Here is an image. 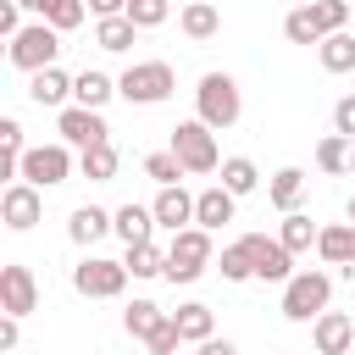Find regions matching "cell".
Wrapping results in <instances>:
<instances>
[{
	"label": "cell",
	"mask_w": 355,
	"mask_h": 355,
	"mask_svg": "<svg viewBox=\"0 0 355 355\" xmlns=\"http://www.w3.org/2000/svg\"><path fill=\"white\" fill-rule=\"evenodd\" d=\"M194 116L211 128V133H227L239 116H244V94L227 72H205L200 89H194Z\"/></svg>",
	"instance_id": "cell-1"
},
{
	"label": "cell",
	"mask_w": 355,
	"mask_h": 355,
	"mask_svg": "<svg viewBox=\"0 0 355 355\" xmlns=\"http://www.w3.org/2000/svg\"><path fill=\"white\" fill-rule=\"evenodd\" d=\"M211 261H216L211 233H205V227H183V233H172V244H166V283H194V277H205Z\"/></svg>",
	"instance_id": "cell-2"
},
{
	"label": "cell",
	"mask_w": 355,
	"mask_h": 355,
	"mask_svg": "<svg viewBox=\"0 0 355 355\" xmlns=\"http://www.w3.org/2000/svg\"><path fill=\"white\" fill-rule=\"evenodd\" d=\"M178 161H183V172L189 178H205V172H216L222 166V155H216V133L200 122V116H189V122H178L172 128V144H166Z\"/></svg>",
	"instance_id": "cell-3"
},
{
	"label": "cell",
	"mask_w": 355,
	"mask_h": 355,
	"mask_svg": "<svg viewBox=\"0 0 355 355\" xmlns=\"http://www.w3.org/2000/svg\"><path fill=\"white\" fill-rule=\"evenodd\" d=\"M55 55H61V33L50 28V22H28L11 44H6V61L17 67V72H44V67H55Z\"/></svg>",
	"instance_id": "cell-4"
},
{
	"label": "cell",
	"mask_w": 355,
	"mask_h": 355,
	"mask_svg": "<svg viewBox=\"0 0 355 355\" xmlns=\"http://www.w3.org/2000/svg\"><path fill=\"white\" fill-rule=\"evenodd\" d=\"M172 89H178V72H172L166 61H133V67L116 78V94H122L128 105H161Z\"/></svg>",
	"instance_id": "cell-5"
},
{
	"label": "cell",
	"mask_w": 355,
	"mask_h": 355,
	"mask_svg": "<svg viewBox=\"0 0 355 355\" xmlns=\"http://www.w3.org/2000/svg\"><path fill=\"white\" fill-rule=\"evenodd\" d=\"M333 300V277L327 272H294L283 283V316L288 322H316Z\"/></svg>",
	"instance_id": "cell-6"
},
{
	"label": "cell",
	"mask_w": 355,
	"mask_h": 355,
	"mask_svg": "<svg viewBox=\"0 0 355 355\" xmlns=\"http://www.w3.org/2000/svg\"><path fill=\"white\" fill-rule=\"evenodd\" d=\"M72 144H28V155H22V172H17V183H33V189H55V183H67L72 178Z\"/></svg>",
	"instance_id": "cell-7"
},
{
	"label": "cell",
	"mask_w": 355,
	"mask_h": 355,
	"mask_svg": "<svg viewBox=\"0 0 355 355\" xmlns=\"http://www.w3.org/2000/svg\"><path fill=\"white\" fill-rule=\"evenodd\" d=\"M72 288H78L83 300H116V294L128 288V266H122V261H105V255H83V261L72 266Z\"/></svg>",
	"instance_id": "cell-8"
},
{
	"label": "cell",
	"mask_w": 355,
	"mask_h": 355,
	"mask_svg": "<svg viewBox=\"0 0 355 355\" xmlns=\"http://www.w3.org/2000/svg\"><path fill=\"white\" fill-rule=\"evenodd\" d=\"M55 133H61V144H72L78 155H83V150H94V144H111L105 116H100V111H89V105H67V111H55Z\"/></svg>",
	"instance_id": "cell-9"
},
{
	"label": "cell",
	"mask_w": 355,
	"mask_h": 355,
	"mask_svg": "<svg viewBox=\"0 0 355 355\" xmlns=\"http://www.w3.org/2000/svg\"><path fill=\"white\" fill-rule=\"evenodd\" d=\"M239 244L250 250V266H255V277H261V283H288V277H294V255L283 250V239H266V233H244Z\"/></svg>",
	"instance_id": "cell-10"
},
{
	"label": "cell",
	"mask_w": 355,
	"mask_h": 355,
	"mask_svg": "<svg viewBox=\"0 0 355 355\" xmlns=\"http://www.w3.org/2000/svg\"><path fill=\"white\" fill-rule=\"evenodd\" d=\"M39 216H44V189H33V183H6L0 189V222L11 233H28Z\"/></svg>",
	"instance_id": "cell-11"
},
{
	"label": "cell",
	"mask_w": 355,
	"mask_h": 355,
	"mask_svg": "<svg viewBox=\"0 0 355 355\" xmlns=\"http://www.w3.org/2000/svg\"><path fill=\"white\" fill-rule=\"evenodd\" d=\"M0 311H6V316H28V311H39L33 266H22V261H6V266H0Z\"/></svg>",
	"instance_id": "cell-12"
},
{
	"label": "cell",
	"mask_w": 355,
	"mask_h": 355,
	"mask_svg": "<svg viewBox=\"0 0 355 355\" xmlns=\"http://www.w3.org/2000/svg\"><path fill=\"white\" fill-rule=\"evenodd\" d=\"M311 349L316 355H355V316L349 311H322L311 322Z\"/></svg>",
	"instance_id": "cell-13"
},
{
	"label": "cell",
	"mask_w": 355,
	"mask_h": 355,
	"mask_svg": "<svg viewBox=\"0 0 355 355\" xmlns=\"http://www.w3.org/2000/svg\"><path fill=\"white\" fill-rule=\"evenodd\" d=\"M150 211H155V227H166V233H183V227H194V194H189L183 183L161 189V194L150 200Z\"/></svg>",
	"instance_id": "cell-14"
},
{
	"label": "cell",
	"mask_w": 355,
	"mask_h": 355,
	"mask_svg": "<svg viewBox=\"0 0 355 355\" xmlns=\"http://www.w3.org/2000/svg\"><path fill=\"white\" fill-rule=\"evenodd\" d=\"M105 233H116V216H111L105 205H78V211H72V222H67V239H72V244H83V250H89V244H100Z\"/></svg>",
	"instance_id": "cell-15"
},
{
	"label": "cell",
	"mask_w": 355,
	"mask_h": 355,
	"mask_svg": "<svg viewBox=\"0 0 355 355\" xmlns=\"http://www.w3.org/2000/svg\"><path fill=\"white\" fill-rule=\"evenodd\" d=\"M28 100H33V105H50V111H67V100H72V78H67L61 67L33 72V78H28Z\"/></svg>",
	"instance_id": "cell-16"
},
{
	"label": "cell",
	"mask_w": 355,
	"mask_h": 355,
	"mask_svg": "<svg viewBox=\"0 0 355 355\" xmlns=\"http://www.w3.org/2000/svg\"><path fill=\"white\" fill-rule=\"evenodd\" d=\"M116 100V78L111 72H100V67H89V72H78L72 78V105H89V111H105Z\"/></svg>",
	"instance_id": "cell-17"
},
{
	"label": "cell",
	"mask_w": 355,
	"mask_h": 355,
	"mask_svg": "<svg viewBox=\"0 0 355 355\" xmlns=\"http://www.w3.org/2000/svg\"><path fill=\"white\" fill-rule=\"evenodd\" d=\"M233 205H239V200H233V194H227L222 183H211V189H200V194H194V227H205V233H216L222 222H233Z\"/></svg>",
	"instance_id": "cell-18"
},
{
	"label": "cell",
	"mask_w": 355,
	"mask_h": 355,
	"mask_svg": "<svg viewBox=\"0 0 355 355\" xmlns=\"http://www.w3.org/2000/svg\"><path fill=\"white\" fill-rule=\"evenodd\" d=\"M178 28H183V39L205 44V39H216V33H222V11H216L211 0H189V6L178 11Z\"/></svg>",
	"instance_id": "cell-19"
},
{
	"label": "cell",
	"mask_w": 355,
	"mask_h": 355,
	"mask_svg": "<svg viewBox=\"0 0 355 355\" xmlns=\"http://www.w3.org/2000/svg\"><path fill=\"white\" fill-rule=\"evenodd\" d=\"M111 216H116V239H122V244H155V211H150V205H133V200H128V205H116Z\"/></svg>",
	"instance_id": "cell-20"
},
{
	"label": "cell",
	"mask_w": 355,
	"mask_h": 355,
	"mask_svg": "<svg viewBox=\"0 0 355 355\" xmlns=\"http://www.w3.org/2000/svg\"><path fill=\"white\" fill-rule=\"evenodd\" d=\"M172 322H178L183 344H205V338H216V316H211L205 300H183V305L172 311Z\"/></svg>",
	"instance_id": "cell-21"
},
{
	"label": "cell",
	"mask_w": 355,
	"mask_h": 355,
	"mask_svg": "<svg viewBox=\"0 0 355 355\" xmlns=\"http://www.w3.org/2000/svg\"><path fill=\"white\" fill-rule=\"evenodd\" d=\"M316 255L327 261V266H355V222H333V227H322V239H316Z\"/></svg>",
	"instance_id": "cell-22"
},
{
	"label": "cell",
	"mask_w": 355,
	"mask_h": 355,
	"mask_svg": "<svg viewBox=\"0 0 355 355\" xmlns=\"http://www.w3.org/2000/svg\"><path fill=\"white\" fill-rule=\"evenodd\" d=\"M216 172H222V189H227L233 200H244V194H255V189H261V166H255L250 155H227Z\"/></svg>",
	"instance_id": "cell-23"
},
{
	"label": "cell",
	"mask_w": 355,
	"mask_h": 355,
	"mask_svg": "<svg viewBox=\"0 0 355 355\" xmlns=\"http://www.w3.org/2000/svg\"><path fill=\"white\" fill-rule=\"evenodd\" d=\"M300 194H305V172H300V166H277L272 183H266V200L288 216V211H300Z\"/></svg>",
	"instance_id": "cell-24"
},
{
	"label": "cell",
	"mask_w": 355,
	"mask_h": 355,
	"mask_svg": "<svg viewBox=\"0 0 355 355\" xmlns=\"http://www.w3.org/2000/svg\"><path fill=\"white\" fill-rule=\"evenodd\" d=\"M277 239H283V250H288V255H305V250H316L322 227H316L305 211H288V216L277 222Z\"/></svg>",
	"instance_id": "cell-25"
},
{
	"label": "cell",
	"mask_w": 355,
	"mask_h": 355,
	"mask_svg": "<svg viewBox=\"0 0 355 355\" xmlns=\"http://www.w3.org/2000/svg\"><path fill=\"white\" fill-rule=\"evenodd\" d=\"M316 166L333 172V178L355 172V139H344V133H322V144H316Z\"/></svg>",
	"instance_id": "cell-26"
},
{
	"label": "cell",
	"mask_w": 355,
	"mask_h": 355,
	"mask_svg": "<svg viewBox=\"0 0 355 355\" xmlns=\"http://www.w3.org/2000/svg\"><path fill=\"white\" fill-rule=\"evenodd\" d=\"M133 39H139V28H133L128 17H100V22H94V44H100L105 55H122V50H133Z\"/></svg>",
	"instance_id": "cell-27"
},
{
	"label": "cell",
	"mask_w": 355,
	"mask_h": 355,
	"mask_svg": "<svg viewBox=\"0 0 355 355\" xmlns=\"http://www.w3.org/2000/svg\"><path fill=\"white\" fill-rule=\"evenodd\" d=\"M316 61L322 72H355V33H327L316 44Z\"/></svg>",
	"instance_id": "cell-28"
},
{
	"label": "cell",
	"mask_w": 355,
	"mask_h": 355,
	"mask_svg": "<svg viewBox=\"0 0 355 355\" xmlns=\"http://www.w3.org/2000/svg\"><path fill=\"white\" fill-rule=\"evenodd\" d=\"M116 166H122L116 144H94V150H83V155H78V172H83L89 183H111V178H116Z\"/></svg>",
	"instance_id": "cell-29"
},
{
	"label": "cell",
	"mask_w": 355,
	"mask_h": 355,
	"mask_svg": "<svg viewBox=\"0 0 355 355\" xmlns=\"http://www.w3.org/2000/svg\"><path fill=\"white\" fill-rule=\"evenodd\" d=\"M122 266H128V277H166V250L161 244H128Z\"/></svg>",
	"instance_id": "cell-30"
},
{
	"label": "cell",
	"mask_w": 355,
	"mask_h": 355,
	"mask_svg": "<svg viewBox=\"0 0 355 355\" xmlns=\"http://www.w3.org/2000/svg\"><path fill=\"white\" fill-rule=\"evenodd\" d=\"M166 316H172V311H161L155 300H133V305L122 311V327H128V333H133V338L144 344V338H150V333H155V327H161Z\"/></svg>",
	"instance_id": "cell-31"
},
{
	"label": "cell",
	"mask_w": 355,
	"mask_h": 355,
	"mask_svg": "<svg viewBox=\"0 0 355 355\" xmlns=\"http://www.w3.org/2000/svg\"><path fill=\"white\" fill-rule=\"evenodd\" d=\"M311 17H316V28H322V39H327V33H349L355 6H349V0H311Z\"/></svg>",
	"instance_id": "cell-32"
},
{
	"label": "cell",
	"mask_w": 355,
	"mask_h": 355,
	"mask_svg": "<svg viewBox=\"0 0 355 355\" xmlns=\"http://www.w3.org/2000/svg\"><path fill=\"white\" fill-rule=\"evenodd\" d=\"M283 39H288V44H322V28H316L311 6H294V11L283 17Z\"/></svg>",
	"instance_id": "cell-33"
},
{
	"label": "cell",
	"mask_w": 355,
	"mask_h": 355,
	"mask_svg": "<svg viewBox=\"0 0 355 355\" xmlns=\"http://www.w3.org/2000/svg\"><path fill=\"white\" fill-rule=\"evenodd\" d=\"M144 178H155L161 189H172V183H183L189 172H183V161H178L172 150H150V155H144Z\"/></svg>",
	"instance_id": "cell-34"
},
{
	"label": "cell",
	"mask_w": 355,
	"mask_h": 355,
	"mask_svg": "<svg viewBox=\"0 0 355 355\" xmlns=\"http://www.w3.org/2000/svg\"><path fill=\"white\" fill-rule=\"evenodd\" d=\"M83 17H89V0H50V11H44V22H50L55 33H72Z\"/></svg>",
	"instance_id": "cell-35"
},
{
	"label": "cell",
	"mask_w": 355,
	"mask_h": 355,
	"mask_svg": "<svg viewBox=\"0 0 355 355\" xmlns=\"http://www.w3.org/2000/svg\"><path fill=\"white\" fill-rule=\"evenodd\" d=\"M172 17V0H128V22L144 33V28H161Z\"/></svg>",
	"instance_id": "cell-36"
},
{
	"label": "cell",
	"mask_w": 355,
	"mask_h": 355,
	"mask_svg": "<svg viewBox=\"0 0 355 355\" xmlns=\"http://www.w3.org/2000/svg\"><path fill=\"white\" fill-rule=\"evenodd\" d=\"M216 266H222V277H227V283H250V277H255V266H250V250H244V244H222V261H216Z\"/></svg>",
	"instance_id": "cell-37"
},
{
	"label": "cell",
	"mask_w": 355,
	"mask_h": 355,
	"mask_svg": "<svg viewBox=\"0 0 355 355\" xmlns=\"http://www.w3.org/2000/svg\"><path fill=\"white\" fill-rule=\"evenodd\" d=\"M144 349H150V355H178V349H183V333H178V322L166 316V322H161V327L144 338Z\"/></svg>",
	"instance_id": "cell-38"
},
{
	"label": "cell",
	"mask_w": 355,
	"mask_h": 355,
	"mask_svg": "<svg viewBox=\"0 0 355 355\" xmlns=\"http://www.w3.org/2000/svg\"><path fill=\"white\" fill-rule=\"evenodd\" d=\"M333 133H344V139H355V94H344V100L333 105Z\"/></svg>",
	"instance_id": "cell-39"
},
{
	"label": "cell",
	"mask_w": 355,
	"mask_h": 355,
	"mask_svg": "<svg viewBox=\"0 0 355 355\" xmlns=\"http://www.w3.org/2000/svg\"><path fill=\"white\" fill-rule=\"evenodd\" d=\"M89 11H94V22L100 17H128V0H89Z\"/></svg>",
	"instance_id": "cell-40"
},
{
	"label": "cell",
	"mask_w": 355,
	"mask_h": 355,
	"mask_svg": "<svg viewBox=\"0 0 355 355\" xmlns=\"http://www.w3.org/2000/svg\"><path fill=\"white\" fill-rule=\"evenodd\" d=\"M17 322H22V316H6V322H0V349H17V338H22Z\"/></svg>",
	"instance_id": "cell-41"
},
{
	"label": "cell",
	"mask_w": 355,
	"mask_h": 355,
	"mask_svg": "<svg viewBox=\"0 0 355 355\" xmlns=\"http://www.w3.org/2000/svg\"><path fill=\"white\" fill-rule=\"evenodd\" d=\"M200 355H239V344H233V338H205Z\"/></svg>",
	"instance_id": "cell-42"
},
{
	"label": "cell",
	"mask_w": 355,
	"mask_h": 355,
	"mask_svg": "<svg viewBox=\"0 0 355 355\" xmlns=\"http://www.w3.org/2000/svg\"><path fill=\"white\" fill-rule=\"evenodd\" d=\"M17 6H22V11H33L39 22H44V11H50V0H17Z\"/></svg>",
	"instance_id": "cell-43"
},
{
	"label": "cell",
	"mask_w": 355,
	"mask_h": 355,
	"mask_svg": "<svg viewBox=\"0 0 355 355\" xmlns=\"http://www.w3.org/2000/svg\"><path fill=\"white\" fill-rule=\"evenodd\" d=\"M344 222H355V194H349V205H344Z\"/></svg>",
	"instance_id": "cell-44"
},
{
	"label": "cell",
	"mask_w": 355,
	"mask_h": 355,
	"mask_svg": "<svg viewBox=\"0 0 355 355\" xmlns=\"http://www.w3.org/2000/svg\"><path fill=\"white\" fill-rule=\"evenodd\" d=\"M294 6H311V0H294Z\"/></svg>",
	"instance_id": "cell-45"
},
{
	"label": "cell",
	"mask_w": 355,
	"mask_h": 355,
	"mask_svg": "<svg viewBox=\"0 0 355 355\" xmlns=\"http://www.w3.org/2000/svg\"><path fill=\"white\" fill-rule=\"evenodd\" d=\"M349 33H355V22H349Z\"/></svg>",
	"instance_id": "cell-46"
},
{
	"label": "cell",
	"mask_w": 355,
	"mask_h": 355,
	"mask_svg": "<svg viewBox=\"0 0 355 355\" xmlns=\"http://www.w3.org/2000/svg\"><path fill=\"white\" fill-rule=\"evenodd\" d=\"M305 355H316V349H305Z\"/></svg>",
	"instance_id": "cell-47"
},
{
	"label": "cell",
	"mask_w": 355,
	"mask_h": 355,
	"mask_svg": "<svg viewBox=\"0 0 355 355\" xmlns=\"http://www.w3.org/2000/svg\"><path fill=\"white\" fill-rule=\"evenodd\" d=\"M349 6H355V0H349Z\"/></svg>",
	"instance_id": "cell-48"
},
{
	"label": "cell",
	"mask_w": 355,
	"mask_h": 355,
	"mask_svg": "<svg viewBox=\"0 0 355 355\" xmlns=\"http://www.w3.org/2000/svg\"><path fill=\"white\" fill-rule=\"evenodd\" d=\"M211 6H216V0H211Z\"/></svg>",
	"instance_id": "cell-49"
}]
</instances>
